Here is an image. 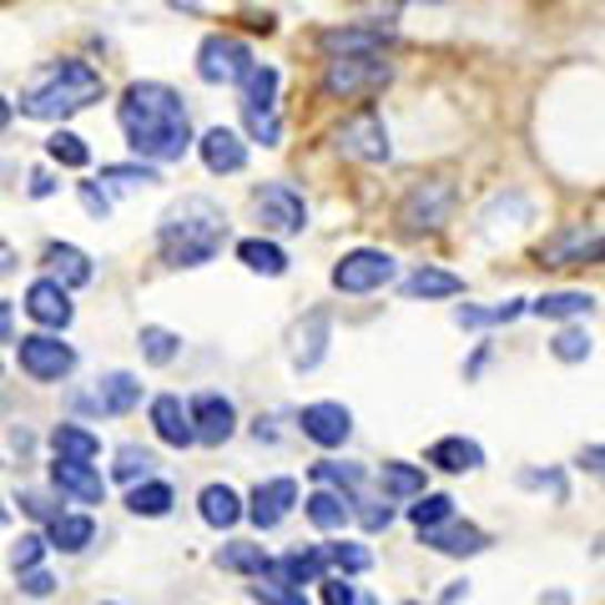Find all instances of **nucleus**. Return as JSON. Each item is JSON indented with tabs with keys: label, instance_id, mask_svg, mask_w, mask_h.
I'll return each instance as SVG.
<instances>
[{
	"label": "nucleus",
	"instance_id": "obj_35",
	"mask_svg": "<svg viewBox=\"0 0 605 605\" xmlns=\"http://www.w3.org/2000/svg\"><path fill=\"white\" fill-rule=\"evenodd\" d=\"M172 505H177V495H172V484L167 480H142V484L127 490V510L142 515V520H162Z\"/></svg>",
	"mask_w": 605,
	"mask_h": 605
},
{
	"label": "nucleus",
	"instance_id": "obj_14",
	"mask_svg": "<svg viewBox=\"0 0 605 605\" xmlns=\"http://www.w3.org/2000/svg\"><path fill=\"white\" fill-rule=\"evenodd\" d=\"M319 46L329 56H384L389 46H394V31L379 21L369 26H329V31H319Z\"/></svg>",
	"mask_w": 605,
	"mask_h": 605
},
{
	"label": "nucleus",
	"instance_id": "obj_20",
	"mask_svg": "<svg viewBox=\"0 0 605 605\" xmlns=\"http://www.w3.org/2000/svg\"><path fill=\"white\" fill-rule=\"evenodd\" d=\"M51 480L61 495L81 500V505H101L107 500V480H101L97 464H71V460H56L51 464Z\"/></svg>",
	"mask_w": 605,
	"mask_h": 605
},
{
	"label": "nucleus",
	"instance_id": "obj_13",
	"mask_svg": "<svg viewBox=\"0 0 605 605\" xmlns=\"http://www.w3.org/2000/svg\"><path fill=\"white\" fill-rule=\"evenodd\" d=\"M298 505V480H288V474H278V480H263L248 495V505H242V515L253 520L258 530H278L288 515H293Z\"/></svg>",
	"mask_w": 605,
	"mask_h": 605
},
{
	"label": "nucleus",
	"instance_id": "obj_18",
	"mask_svg": "<svg viewBox=\"0 0 605 605\" xmlns=\"http://www.w3.org/2000/svg\"><path fill=\"white\" fill-rule=\"evenodd\" d=\"M329 333H333V323H329V309H313L309 319L293 329V369L298 374H313L323 363V353H329Z\"/></svg>",
	"mask_w": 605,
	"mask_h": 605
},
{
	"label": "nucleus",
	"instance_id": "obj_19",
	"mask_svg": "<svg viewBox=\"0 0 605 605\" xmlns=\"http://www.w3.org/2000/svg\"><path fill=\"white\" fill-rule=\"evenodd\" d=\"M419 540H424L434 555H454V561H464V555H480L484 545H490V535H484L480 525H470V520H444V525L424 530Z\"/></svg>",
	"mask_w": 605,
	"mask_h": 605
},
{
	"label": "nucleus",
	"instance_id": "obj_24",
	"mask_svg": "<svg viewBox=\"0 0 605 605\" xmlns=\"http://www.w3.org/2000/svg\"><path fill=\"white\" fill-rule=\"evenodd\" d=\"M46 263H51V273H56V283L67 288H87L91 278H97V268H91V258L81 253L77 242H51V248H46Z\"/></svg>",
	"mask_w": 605,
	"mask_h": 605
},
{
	"label": "nucleus",
	"instance_id": "obj_59",
	"mask_svg": "<svg viewBox=\"0 0 605 605\" xmlns=\"http://www.w3.org/2000/svg\"><path fill=\"white\" fill-rule=\"evenodd\" d=\"M404 6H444V0H404Z\"/></svg>",
	"mask_w": 605,
	"mask_h": 605
},
{
	"label": "nucleus",
	"instance_id": "obj_9",
	"mask_svg": "<svg viewBox=\"0 0 605 605\" xmlns=\"http://www.w3.org/2000/svg\"><path fill=\"white\" fill-rule=\"evenodd\" d=\"M450 212H454V188L444 177L440 182H419V188L399 202V222H404L409 232H440L444 222H450Z\"/></svg>",
	"mask_w": 605,
	"mask_h": 605
},
{
	"label": "nucleus",
	"instance_id": "obj_26",
	"mask_svg": "<svg viewBox=\"0 0 605 605\" xmlns=\"http://www.w3.org/2000/svg\"><path fill=\"white\" fill-rule=\"evenodd\" d=\"M379 490H384V500H419L430 490V474H424V464L389 460L384 470H379Z\"/></svg>",
	"mask_w": 605,
	"mask_h": 605
},
{
	"label": "nucleus",
	"instance_id": "obj_3",
	"mask_svg": "<svg viewBox=\"0 0 605 605\" xmlns=\"http://www.w3.org/2000/svg\"><path fill=\"white\" fill-rule=\"evenodd\" d=\"M107 97V81L91 61L81 56H61L51 67H41L31 77V87L21 91V117L31 121H67L77 111H87L91 101Z\"/></svg>",
	"mask_w": 605,
	"mask_h": 605
},
{
	"label": "nucleus",
	"instance_id": "obj_56",
	"mask_svg": "<svg viewBox=\"0 0 605 605\" xmlns=\"http://www.w3.org/2000/svg\"><path fill=\"white\" fill-rule=\"evenodd\" d=\"M581 470L601 474V444H591V450H585V454H581Z\"/></svg>",
	"mask_w": 605,
	"mask_h": 605
},
{
	"label": "nucleus",
	"instance_id": "obj_54",
	"mask_svg": "<svg viewBox=\"0 0 605 605\" xmlns=\"http://www.w3.org/2000/svg\"><path fill=\"white\" fill-rule=\"evenodd\" d=\"M11 333H16V313H11V303L0 298V343H11Z\"/></svg>",
	"mask_w": 605,
	"mask_h": 605
},
{
	"label": "nucleus",
	"instance_id": "obj_36",
	"mask_svg": "<svg viewBox=\"0 0 605 605\" xmlns=\"http://www.w3.org/2000/svg\"><path fill=\"white\" fill-rule=\"evenodd\" d=\"M525 309H530V298H510V303H495V309H470V303H460V309H454V323H460V329H500V323H515Z\"/></svg>",
	"mask_w": 605,
	"mask_h": 605
},
{
	"label": "nucleus",
	"instance_id": "obj_34",
	"mask_svg": "<svg viewBox=\"0 0 605 605\" xmlns=\"http://www.w3.org/2000/svg\"><path fill=\"white\" fill-rule=\"evenodd\" d=\"M309 474L319 490H333V495H343V500L363 490V464H349V460H319Z\"/></svg>",
	"mask_w": 605,
	"mask_h": 605
},
{
	"label": "nucleus",
	"instance_id": "obj_40",
	"mask_svg": "<svg viewBox=\"0 0 605 605\" xmlns=\"http://www.w3.org/2000/svg\"><path fill=\"white\" fill-rule=\"evenodd\" d=\"M323 551V561L333 565V571H343V575H363L369 565H374V555L363 551L359 540H333V545H319Z\"/></svg>",
	"mask_w": 605,
	"mask_h": 605
},
{
	"label": "nucleus",
	"instance_id": "obj_44",
	"mask_svg": "<svg viewBox=\"0 0 605 605\" xmlns=\"http://www.w3.org/2000/svg\"><path fill=\"white\" fill-rule=\"evenodd\" d=\"M152 464H157L152 450H142V444H121L111 474H117V480H127V484H137V480H152Z\"/></svg>",
	"mask_w": 605,
	"mask_h": 605
},
{
	"label": "nucleus",
	"instance_id": "obj_49",
	"mask_svg": "<svg viewBox=\"0 0 605 605\" xmlns=\"http://www.w3.org/2000/svg\"><path fill=\"white\" fill-rule=\"evenodd\" d=\"M41 555H46V540L41 535H21L11 545V571L21 575V571H36V565H41Z\"/></svg>",
	"mask_w": 605,
	"mask_h": 605
},
{
	"label": "nucleus",
	"instance_id": "obj_25",
	"mask_svg": "<svg viewBox=\"0 0 605 605\" xmlns=\"http://www.w3.org/2000/svg\"><path fill=\"white\" fill-rule=\"evenodd\" d=\"M198 515H202V525H212V530H232L242 520V495L232 484H208L198 495Z\"/></svg>",
	"mask_w": 605,
	"mask_h": 605
},
{
	"label": "nucleus",
	"instance_id": "obj_47",
	"mask_svg": "<svg viewBox=\"0 0 605 605\" xmlns=\"http://www.w3.org/2000/svg\"><path fill=\"white\" fill-rule=\"evenodd\" d=\"M242 127H248V137L263 142V147L283 142V121H278V111H242Z\"/></svg>",
	"mask_w": 605,
	"mask_h": 605
},
{
	"label": "nucleus",
	"instance_id": "obj_53",
	"mask_svg": "<svg viewBox=\"0 0 605 605\" xmlns=\"http://www.w3.org/2000/svg\"><path fill=\"white\" fill-rule=\"evenodd\" d=\"M21 510H26V515H36V520H46V525H51L56 515H67V510H56L46 495H36V490H31V495H21Z\"/></svg>",
	"mask_w": 605,
	"mask_h": 605
},
{
	"label": "nucleus",
	"instance_id": "obj_11",
	"mask_svg": "<svg viewBox=\"0 0 605 605\" xmlns=\"http://www.w3.org/2000/svg\"><path fill=\"white\" fill-rule=\"evenodd\" d=\"M188 419H192V444H228L238 434V409H232L228 394H198L188 404Z\"/></svg>",
	"mask_w": 605,
	"mask_h": 605
},
{
	"label": "nucleus",
	"instance_id": "obj_21",
	"mask_svg": "<svg viewBox=\"0 0 605 605\" xmlns=\"http://www.w3.org/2000/svg\"><path fill=\"white\" fill-rule=\"evenodd\" d=\"M424 464H430V470H444V474H474L484 464V450L474 440H464V434H444V440L430 444Z\"/></svg>",
	"mask_w": 605,
	"mask_h": 605
},
{
	"label": "nucleus",
	"instance_id": "obj_10",
	"mask_svg": "<svg viewBox=\"0 0 605 605\" xmlns=\"http://www.w3.org/2000/svg\"><path fill=\"white\" fill-rule=\"evenodd\" d=\"M253 208H258V222L268 232H303L309 228V202L303 192L288 188V182H263L253 192Z\"/></svg>",
	"mask_w": 605,
	"mask_h": 605
},
{
	"label": "nucleus",
	"instance_id": "obj_23",
	"mask_svg": "<svg viewBox=\"0 0 605 605\" xmlns=\"http://www.w3.org/2000/svg\"><path fill=\"white\" fill-rule=\"evenodd\" d=\"M91 404L101 409V414H132L137 404H142V379L127 374V369H111V374L97 379V399Z\"/></svg>",
	"mask_w": 605,
	"mask_h": 605
},
{
	"label": "nucleus",
	"instance_id": "obj_50",
	"mask_svg": "<svg viewBox=\"0 0 605 605\" xmlns=\"http://www.w3.org/2000/svg\"><path fill=\"white\" fill-rule=\"evenodd\" d=\"M319 595H323V605H359V591L349 585V575H323Z\"/></svg>",
	"mask_w": 605,
	"mask_h": 605
},
{
	"label": "nucleus",
	"instance_id": "obj_12",
	"mask_svg": "<svg viewBox=\"0 0 605 605\" xmlns=\"http://www.w3.org/2000/svg\"><path fill=\"white\" fill-rule=\"evenodd\" d=\"M21 309L31 313V323H41L46 333L71 329V319H77V309H71V293H67L61 283H56V278H36V283L26 288Z\"/></svg>",
	"mask_w": 605,
	"mask_h": 605
},
{
	"label": "nucleus",
	"instance_id": "obj_52",
	"mask_svg": "<svg viewBox=\"0 0 605 605\" xmlns=\"http://www.w3.org/2000/svg\"><path fill=\"white\" fill-rule=\"evenodd\" d=\"M81 208H87L91 218H111V198L97 188V182H81Z\"/></svg>",
	"mask_w": 605,
	"mask_h": 605
},
{
	"label": "nucleus",
	"instance_id": "obj_16",
	"mask_svg": "<svg viewBox=\"0 0 605 605\" xmlns=\"http://www.w3.org/2000/svg\"><path fill=\"white\" fill-rule=\"evenodd\" d=\"M595 258H601V228H565L540 248L545 268H575V263H595Z\"/></svg>",
	"mask_w": 605,
	"mask_h": 605
},
{
	"label": "nucleus",
	"instance_id": "obj_37",
	"mask_svg": "<svg viewBox=\"0 0 605 605\" xmlns=\"http://www.w3.org/2000/svg\"><path fill=\"white\" fill-rule=\"evenodd\" d=\"M535 319H585L595 313V298L591 293H545V298H530V309Z\"/></svg>",
	"mask_w": 605,
	"mask_h": 605
},
{
	"label": "nucleus",
	"instance_id": "obj_1",
	"mask_svg": "<svg viewBox=\"0 0 605 605\" xmlns=\"http://www.w3.org/2000/svg\"><path fill=\"white\" fill-rule=\"evenodd\" d=\"M117 121L127 132V147L137 162H182L192 152V121L188 107L167 81H132L117 101Z\"/></svg>",
	"mask_w": 605,
	"mask_h": 605
},
{
	"label": "nucleus",
	"instance_id": "obj_5",
	"mask_svg": "<svg viewBox=\"0 0 605 605\" xmlns=\"http://www.w3.org/2000/svg\"><path fill=\"white\" fill-rule=\"evenodd\" d=\"M394 278H399V258L384 253V248H353V253H343L339 263H333V288L349 298L379 293V288H389Z\"/></svg>",
	"mask_w": 605,
	"mask_h": 605
},
{
	"label": "nucleus",
	"instance_id": "obj_27",
	"mask_svg": "<svg viewBox=\"0 0 605 605\" xmlns=\"http://www.w3.org/2000/svg\"><path fill=\"white\" fill-rule=\"evenodd\" d=\"M268 575H278V581H288V585H319L323 575H329V561H323V551L319 545H309V551H293V555H283V561H273V571Z\"/></svg>",
	"mask_w": 605,
	"mask_h": 605
},
{
	"label": "nucleus",
	"instance_id": "obj_2",
	"mask_svg": "<svg viewBox=\"0 0 605 605\" xmlns=\"http://www.w3.org/2000/svg\"><path fill=\"white\" fill-rule=\"evenodd\" d=\"M228 242V212L212 198H182L157 222V253L167 268H202Z\"/></svg>",
	"mask_w": 605,
	"mask_h": 605
},
{
	"label": "nucleus",
	"instance_id": "obj_39",
	"mask_svg": "<svg viewBox=\"0 0 605 605\" xmlns=\"http://www.w3.org/2000/svg\"><path fill=\"white\" fill-rule=\"evenodd\" d=\"M142 359L147 363H157V369H167V363L182 353V333H172V329H162V323H147L142 329Z\"/></svg>",
	"mask_w": 605,
	"mask_h": 605
},
{
	"label": "nucleus",
	"instance_id": "obj_8",
	"mask_svg": "<svg viewBox=\"0 0 605 605\" xmlns=\"http://www.w3.org/2000/svg\"><path fill=\"white\" fill-rule=\"evenodd\" d=\"M253 67H258L253 51H248V41H238V36L218 31L198 46V77L208 81V87H238Z\"/></svg>",
	"mask_w": 605,
	"mask_h": 605
},
{
	"label": "nucleus",
	"instance_id": "obj_60",
	"mask_svg": "<svg viewBox=\"0 0 605 605\" xmlns=\"http://www.w3.org/2000/svg\"><path fill=\"white\" fill-rule=\"evenodd\" d=\"M0 525H6V505H0Z\"/></svg>",
	"mask_w": 605,
	"mask_h": 605
},
{
	"label": "nucleus",
	"instance_id": "obj_32",
	"mask_svg": "<svg viewBox=\"0 0 605 605\" xmlns=\"http://www.w3.org/2000/svg\"><path fill=\"white\" fill-rule=\"evenodd\" d=\"M238 87H242V111H278V87H283L278 67H253Z\"/></svg>",
	"mask_w": 605,
	"mask_h": 605
},
{
	"label": "nucleus",
	"instance_id": "obj_41",
	"mask_svg": "<svg viewBox=\"0 0 605 605\" xmlns=\"http://www.w3.org/2000/svg\"><path fill=\"white\" fill-rule=\"evenodd\" d=\"M46 152H51V162H61V167H71V172H81V167H91V147L81 142L77 132H51V142H46Z\"/></svg>",
	"mask_w": 605,
	"mask_h": 605
},
{
	"label": "nucleus",
	"instance_id": "obj_58",
	"mask_svg": "<svg viewBox=\"0 0 605 605\" xmlns=\"http://www.w3.org/2000/svg\"><path fill=\"white\" fill-rule=\"evenodd\" d=\"M540 605H571L565 595H540Z\"/></svg>",
	"mask_w": 605,
	"mask_h": 605
},
{
	"label": "nucleus",
	"instance_id": "obj_28",
	"mask_svg": "<svg viewBox=\"0 0 605 605\" xmlns=\"http://www.w3.org/2000/svg\"><path fill=\"white\" fill-rule=\"evenodd\" d=\"M46 540H51V551L61 555H81L97 540V520L91 515H56L51 525H46Z\"/></svg>",
	"mask_w": 605,
	"mask_h": 605
},
{
	"label": "nucleus",
	"instance_id": "obj_17",
	"mask_svg": "<svg viewBox=\"0 0 605 605\" xmlns=\"http://www.w3.org/2000/svg\"><path fill=\"white\" fill-rule=\"evenodd\" d=\"M198 157L212 177H232L248 167V142H242L232 127H212V132L198 137Z\"/></svg>",
	"mask_w": 605,
	"mask_h": 605
},
{
	"label": "nucleus",
	"instance_id": "obj_30",
	"mask_svg": "<svg viewBox=\"0 0 605 605\" xmlns=\"http://www.w3.org/2000/svg\"><path fill=\"white\" fill-rule=\"evenodd\" d=\"M218 571H232V575H268L273 571V555L263 551V545H253V540H232V545H222L218 551Z\"/></svg>",
	"mask_w": 605,
	"mask_h": 605
},
{
	"label": "nucleus",
	"instance_id": "obj_48",
	"mask_svg": "<svg viewBox=\"0 0 605 605\" xmlns=\"http://www.w3.org/2000/svg\"><path fill=\"white\" fill-rule=\"evenodd\" d=\"M591 349H595V343H591V333H585V329H565V333H555V343H551V353H555L561 363L591 359Z\"/></svg>",
	"mask_w": 605,
	"mask_h": 605
},
{
	"label": "nucleus",
	"instance_id": "obj_61",
	"mask_svg": "<svg viewBox=\"0 0 605 605\" xmlns=\"http://www.w3.org/2000/svg\"><path fill=\"white\" fill-rule=\"evenodd\" d=\"M399 605H419V601H399Z\"/></svg>",
	"mask_w": 605,
	"mask_h": 605
},
{
	"label": "nucleus",
	"instance_id": "obj_22",
	"mask_svg": "<svg viewBox=\"0 0 605 605\" xmlns=\"http://www.w3.org/2000/svg\"><path fill=\"white\" fill-rule=\"evenodd\" d=\"M152 430H157V440L172 444V450H192V419H188V404L177 394L152 399Z\"/></svg>",
	"mask_w": 605,
	"mask_h": 605
},
{
	"label": "nucleus",
	"instance_id": "obj_31",
	"mask_svg": "<svg viewBox=\"0 0 605 605\" xmlns=\"http://www.w3.org/2000/svg\"><path fill=\"white\" fill-rule=\"evenodd\" d=\"M51 450H56V460L91 464L101 454V440L91 430H81V424H56V430H51Z\"/></svg>",
	"mask_w": 605,
	"mask_h": 605
},
{
	"label": "nucleus",
	"instance_id": "obj_4",
	"mask_svg": "<svg viewBox=\"0 0 605 605\" xmlns=\"http://www.w3.org/2000/svg\"><path fill=\"white\" fill-rule=\"evenodd\" d=\"M394 81V61L384 56H333L323 71V97L353 101V97H374Z\"/></svg>",
	"mask_w": 605,
	"mask_h": 605
},
{
	"label": "nucleus",
	"instance_id": "obj_29",
	"mask_svg": "<svg viewBox=\"0 0 605 605\" xmlns=\"http://www.w3.org/2000/svg\"><path fill=\"white\" fill-rule=\"evenodd\" d=\"M238 263L248 268V273H263V278H283L288 273V253L273 238H242L238 242Z\"/></svg>",
	"mask_w": 605,
	"mask_h": 605
},
{
	"label": "nucleus",
	"instance_id": "obj_38",
	"mask_svg": "<svg viewBox=\"0 0 605 605\" xmlns=\"http://www.w3.org/2000/svg\"><path fill=\"white\" fill-rule=\"evenodd\" d=\"M303 515H309L319 530H343L349 525V500L333 495V490H313V495L303 500Z\"/></svg>",
	"mask_w": 605,
	"mask_h": 605
},
{
	"label": "nucleus",
	"instance_id": "obj_57",
	"mask_svg": "<svg viewBox=\"0 0 605 605\" xmlns=\"http://www.w3.org/2000/svg\"><path fill=\"white\" fill-rule=\"evenodd\" d=\"M6 127H11V101L0 97V132H6Z\"/></svg>",
	"mask_w": 605,
	"mask_h": 605
},
{
	"label": "nucleus",
	"instance_id": "obj_6",
	"mask_svg": "<svg viewBox=\"0 0 605 605\" xmlns=\"http://www.w3.org/2000/svg\"><path fill=\"white\" fill-rule=\"evenodd\" d=\"M333 147H339V157H353V162H389V157H394L389 127L374 107H363V111H353L349 121H339V127H333Z\"/></svg>",
	"mask_w": 605,
	"mask_h": 605
},
{
	"label": "nucleus",
	"instance_id": "obj_33",
	"mask_svg": "<svg viewBox=\"0 0 605 605\" xmlns=\"http://www.w3.org/2000/svg\"><path fill=\"white\" fill-rule=\"evenodd\" d=\"M460 293H464V278L444 273V268H414L404 278V298H460Z\"/></svg>",
	"mask_w": 605,
	"mask_h": 605
},
{
	"label": "nucleus",
	"instance_id": "obj_7",
	"mask_svg": "<svg viewBox=\"0 0 605 605\" xmlns=\"http://www.w3.org/2000/svg\"><path fill=\"white\" fill-rule=\"evenodd\" d=\"M16 359H21V374L36 384H61L77 369V349L61 343V333H26L16 343Z\"/></svg>",
	"mask_w": 605,
	"mask_h": 605
},
{
	"label": "nucleus",
	"instance_id": "obj_46",
	"mask_svg": "<svg viewBox=\"0 0 605 605\" xmlns=\"http://www.w3.org/2000/svg\"><path fill=\"white\" fill-rule=\"evenodd\" d=\"M101 182H121V188H147V182H162L152 162H107L101 167Z\"/></svg>",
	"mask_w": 605,
	"mask_h": 605
},
{
	"label": "nucleus",
	"instance_id": "obj_55",
	"mask_svg": "<svg viewBox=\"0 0 605 605\" xmlns=\"http://www.w3.org/2000/svg\"><path fill=\"white\" fill-rule=\"evenodd\" d=\"M51 192H56V182H51L46 172H36V177H31V198L41 202V198H51Z\"/></svg>",
	"mask_w": 605,
	"mask_h": 605
},
{
	"label": "nucleus",
	"instance_id": "obj_43",
	"mask_svg": "<svg viewBox=\"0 0 605 605\" xmlns=\"http://www.w3.org/2000/svg\"><path fill=\"white\" fill-rule=\"evenodd\" d=\"M248 595H253L258 605H313L298 585L278 581V575H258V585H248Z\"/></svg>",
	"mask_w": 605,
	"mask_h": 605
},
{
	"label": "nucleus",
	"instance_id": "obj_45",
	"mask_svg": "<svg viewBox=\"0 0 605 605\" xmlns=\"http://www.w3.org/2000/svg\"><path fill=\"white\" fill-rule=\"evenodd\" d=\"M349 520H359L363 530H389L394 525V510L384 505V500H374V495H349Z\"/></svg>",
	"mask_w": 605,
	"mask_h": 605
},
{
	"label": "nucleus",
	"instance_id": "obj_51",
	"mask_svg": "<svg viewBox=\"0 0 605 605\" xmlns=\"http://www.w3.org/2000/svg\"><path fill=\"white\" fill-rule=\"evenodd\" d=\"M21 591L31 595V601H46V595L56 591V581H51V571H41V565H36V571H21Z\"/></svg>",
	"mask_w": 605,
	"mask_h": 605
},
{
	"label": "nucleus",
	"instance_id": "obj_42",
	"mask_svg": "<svg viewBox=\"0 0 605 605\" xmlns=\"http://www.w3.org/2000/svg\"><path fill=\"white\" fill-rule=\"evenodd\" d=\"M409 520H414V530L424 535V530H434V525H444V520H454V500H450V495H430V490H424V495L409 505Z\"/></svg>",
	"mask_w": 605,
	"mask_h": 605
},
{
	"label": "nucleus",
	"instance_id": "obj_15",
	"mask_svg": "<svg viewBox=\"0 0 605 605\" xmlns=\"http://www.w3.org/2000/svg\"><path fill=\"white\" fill-rule=\"evenodd\" d=\"M298 430H303V440L319 444V450H339L353 434V414L343 404H333V399H319V404H309L298 414Z\"/></svg>",
	"mask_w": 605,
	"mask_h": 605
}]
</instances>
